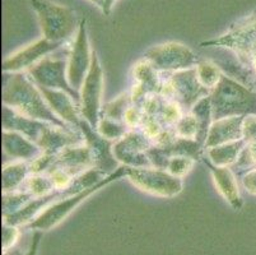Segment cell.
Segmentation results:
<instances>
[{
	"mask_svg": "<svg viewBox=\"0 0 256 255\" xmlns=\"http://www.w3.org/2000/svg\"><path fill=\"white\" fill-rule=\"evenodd\" d=\"M153 142L142 130L130 129L121 139L114 143V156L118 162L126 167H152L148 149Z\"/></svg>",
	"mask_w": 256,
	"mask_h": 255,
	"instance_id": "12",
	"label": "cell"
},
{
	"mask_svg": "<svg viewBox=\"0 0 256 255\" xmlns=\"http://www.w3.org/2000/svg\"><path fill=\"white\" fill-rule=\"evenodd\" d=\"M104 69L96 51L92 54V64L88 70L87 77L79 90L80 101L79 109L80 115L92 128L96 129L101 118L102 96H104Z\"/></svg>",
	"mask_w": 256,
	"mask_h": 255,
	"instance_id": "8",
	"label": "cell"
},
{
	"mask_svg": "<svg viewBox=\"0 0 256 255\" xmlns=\"http://www.w3.org/2000/svg\"><path fill=\"white\" fill-rule=\"evenodd\" d=\"M24 186V190L28 191L34 198H41V196H46L54 191H56L54 188L52 182H51L50 176L46 172L31 174L26 181Z\"/></svg>",
	"mask_w": 256,
	"mask_h": 255,
	"instance_id": "27",
	"label": "cell"
},
{
	"mask_svg": "<svg viewBox=\"0 0 256 255\" xmlns=\"http://www.w3.org/2000/svg\"><path fill=\"white\" fill-rule=\"evenodd\" d=\"M90 3H92L93 6H96L97 8H100L102 11V8H104V0H88Z\"/></svg>",
	"mask_w": 256,
	"mask_h": 255,
	"instance_id": "43",
	"label": "cell"
},
{
	"mask_svg": "<svg viewBox=\"0 0 256 255\" xmlns=\"http://www.w3.org/2000/svg\"><path fill=\"white\" fill-rule=\"evenodd\" d=\"M20 227H17V226H12V224L8 223H3V227H2V238H3L2 249H3V252L12 249V247H14L16 244L18 242V240H20Z\"/></svg>",
	"mask_w": 256,
	"mask_h": 255,
	"instance_id": "35",
	"label": "cell"
},
{
	"mask_svg": "<svg viewBox=\"0 0 256 255\" xmlns=\"http://www.w3.org/2000/svg\"><path fill=\"white\" fill-rule=\"evenodd\" d=\"M122 177H126V166L121 165L115 172L107 175L104 179H102L101 181H98L94 185L90 186V188L84 189L82 191H79V193L74 194V195L68 196V198H64V199L54 202L34 221H32L31 223L24 226V227L31 231H42V232L50 231L51 228L56 227L58 224L62 223L87 198H90V195L100 191L101 189L106 188L107 185L112 184L114 181H118V180L122 179Z\"/></svg>",
	"mask_w": 256,
	"mask_h": 255,
	"instance_id": "3",
	"label": "cell"
},
{
	"mask_svg": "<svg viewBox=\"0 0 256 255\" xmlns=\"http://www.w3.org/2000/svg\"><path fill=\"white\" fill-rule=\"evenodd\" d=\"M188 112H192V115L196 118L198 124H199V134H198L196 140L200 144H206V137H208L209 129L213 123V111H212V102L210 95L200 98L199 101L192 106V109Z\"/></svg>",
	"mask_w": 256,
	"mask_h": 255,
	"instance_id": "24",
	"label": "cell"
},
{
	"mask_svg": "<svg viewBox=\"0 0 256 255\" xmlns=\"http://www.w3.org/2000/svg\"><path fill=\"white\" fill-rule=\"evenodd\" d=\"M132 84L130 95L132 104L140 106L146 96L160 95L164 90V81L160 79V73L146 59H142L132 67Z\"/></svg>",
	"mask_w": 256,
	"mask_h": 255,
	"instance_id": "15",
	"label": "cell"
},
{
	"mask_svg": "<svg viewBox=\"0 0 256 255\" xmlns=\"http://www.w3.org/2000/svg\"><path fill=\"white\" fill-rule=\"evenodd\" d=\"M241 184L251 195H256V167L248 170L242 174Z\"/></svg>",
	"mask_w": 256,
	"mask_h": 255,
	"instance_id": "39",
	"label": "cell"
},
{
	"mask_svg": "<svg viewBox=\"0 0 256 255\" xmlns=\"http://www.w3.org/2000/svg\"><path fill=\"white\" fill-rule=\"evenodd\" d=\"M185 115V110L176 100H168L166 98L160 107L157 119L164 124L166 128H174L180 121V119Z\"/></svg>",
	"mask_w": 256,
	"mask_h": 255,
	"instance_id": "29",
	"label": "cell"
},
{
	"mask_svg": "<svg viewBox=\"0 0 256 255\" xmlns=\"http://www.w3.org/2000/svg\"><path fill=\"white\" fill-rule=\"evenodd\" d=\"M204 163L209 168L214 185L217 188L218 193L223 196V199L231 205L234 210H240L244 205V199L240 191L238 182L236 175L232 171L231 167H218L213 165L210 161L204 158Z\"/></svg>",
	"mask_w": 256,
	"mask_h": 255,
	"instance_id": "17",
	"label": "cell"
},
{
	"mask_svg": "<svg viewBox=\"0 0 256 255\" xmlns=\"http://www.w3.org/2000/svg\"><path fill=\"white\" fill-rule=\"evenodd\" d=\"M195 69H196V76L200 84L210 92L217 87V84L220 83L223 76L222 68L213 60H200Z\"/></svg>",
	"mask_w": 256,
	"mask_h": 255,
	"instance_id": "25",
	"label": "cell"
},
{
	"mask_svg": "<svg viewBox=\"0 0 256 255\" xmlns=\"http://www.w3.org/2000/svg\"><path fill=\"white\" fill-rule=\"evenodd\" d=\"M242 138L246 143L256 142V114L244 116L242 121Z\"/></svg>",
	"mask_w": 256,
	"mask_h": 255,
	"instance_id": "38",
	"label": "cell"
},
{
	"mask_svg": "<svg viewBox=\"0 0 256 255\" xmlns=\"http://www.w3.org/2000/svg\"><path fill=\"white\" fill-rule=\"evenodd\" d=\"M46 174L50 176L51 182H52L54 188L56 191H62L68 189L69 186L73 184V181L76 180V177L73 175L69 174L68 171H65L64 168L58 167V166H51L48 170Z\"/></svg>",
	"mask_w": 256,
	"mask_h": 255,
	"instance_id": "33",
	"label": "cell"
},
{
	"mask_svg": "<svg viewBox=\"0 0 256 255\" xmlns=\"http://www.w3.org/2000/svg\"><path fill=\"white\" fill-rule=\"evenodd\" d=\"M144 118H146V114L143 112L142 107L132 104L125 112L124 123L126 124L129 129H136V128H140L142 126Z\"/></svg>",
	"mask_w": 256,
	"mask_h": 255,
	"instance_id": "36",
	"label": "cell"
},
{
	"mask_svg": "<svg viewBox=\"0 0 256 255\" xmlns=\"http://www.w3.org/2000/svg\"><path fill=\"white\" fill-rule=\"evenodd\" d=\"M143 59L150 62L157 72L167 74L196 68L200 63L192 49L174 41L152 46L144 53Z\"/></svg>",
	"mask_w": 256,
	"mask_h": 255,
	"instance_id": "6",
	"label": "cell"
},
{
	"mask_svg": "<svg viewBox=\"0 0 256 255\" xmlns=\"http://www.w3.org/2000/svg\"><path fill=\"white\" fill-rule=\"evenodd\" d=\"M92 54L93 50H90L87 32V21L80 20L76 39L72 44L70 51L66 58L68 59V70H66L68 82L78 92L92 64Z\"/></svg>",
	"mask_w": 256,
	"mask_h": 255,
	"instance_id": "11",
	"label": "cell"
},
{
	"mask_svg": "<svg viewBox=\"0 0 256 255\" xmlns=\"http://www.w3.org/2000/svg\"><path fill=\"white\" fill-rule=\"evenodd\" d=\"M246 142L244 139L231 142V143L220 144V146L206 148V160L210 161L213 165L218 167H232L238 161L242 149L246 147Z\"/></svg>",
	"mask_w": 256,
	"mask_h": 255,
	"instance_id": "23",
	"label": "cell"
},
{
	"mask_svg": "<svg viewBox=\"0 0 256 255\" xmlns=\"http://www.w3.org/2000/svg\"><path fill=\"white\" fill-rule=\"evenodd\" d=\"M42 231H34V236L31 238V244H30L28 250L24 255H37L38 254V246L42 238Z\"/></svg>",
	"mask_w": 256,
	"mask_h": 255,
	"instance_id": "40",
	"label": "cell"
},
{
	"mask_svg": "<svg viewBox=\"0 0 256 255\" xmlns=\"http://www.w3.org/2000/svg\"><path fill=\"white\" fill-rule=\"evenodd\" d=\"M3 105L27 118L46 121L65 129H74L60 120L48 107L42 93L27 73H4Z\"/></svg>",
	"mask_w": 256,
	"mask_h": 255,
	"instance_id": "1",
	"label": "cell"
},
{
	"mask_svg": "<svg viewBox=\"0 0 256 255\" xmlns=\"http://www.w3.org/2000/svg\"><path fill=\"white\" fill-rule=\"evenodd\" d=\"M66 70H68V59L54 58L48 55L26 73L28 74L37 87L65 91L73 96V98L79 105L80 95L69 84Z\"/></svg>",
	"mask_w": 256,
	"mask_h": 255,
	"instance_id": "10",
	"label": "cell"
},
{
	"mask_svg": "<svg viewBox=\"0 0 256 255\" xmlns=\"http://www.w3.org/2000/svg\"><path fill=\"white\" fill-rule=\"evenodd\" d=\"M196 160L192 157H186V156H174L170 158L168 165H167L166 171L176 177L184 179L188 172L194 168Z\"/></svg>",
	"mask_w": 256,
	"mask_h": 255,
	"instance_id": "32",
	"label": "cell"
},
{
	"mask_svg": "<svg viewBox=\"0 0 256 255\" xmlns=\"http://www.w3.org/2000/svg\"><path fill=\"white\" fill-rule=\"evenodd\" d=\"M234 166L238 167L240 170H246V171L256 167V142L246 144Z\"/></svg>",
	"mask_w": 256,
	"mask_h": 255,
	"instance_id": "34",
	"label": "cell"
},
{
	"mask_svg": "<svg viewBox=\"0 0 256 255\" xmlns=\"http://www.w3.org/2000/svg\"><path fill=\"white\" fill-rule=\"evenodd\" d=\"M164 128H166V126H164V124L160 123L157 118H154V116H146L143 120V124H142L140 126V130L153 142V139H154Z\"/></svg>",
	"mask_w": 256,
	"mask_h": 255,
	"instance_id": "37",
	"label": "cell"
},
{
	"mask_svg": "<svg viewBox=\"0 0 256 255\" xmlns=\"http://www.w3.org/2000/svg\"><path fill=\"white\" fill-rule=\"evenodd\" d=\"M30 3L37 14L44 39L65 44L76 34L80 21H78L73 9L50 0H30Z\"/></svg>",
	"mask_w": 256,
	"mask_h": 255,
	"instance_id": "4",
	"label": "cell"
},
{
	"mask_svg": "<svg viewBox=\"0 0 256 255\" xmlns=\"http://www.w3.org/2000/svg\"><path fill=\"white\" fill-rule=\"evenodd\" d=\"M42 93L45 101L48 102L51 111L64 123L74 129H79V124L82 121L80 109L78 102L73 96L62 90H50V88L38 87Z\"/></svg>",
	"mask_w": 256,
	"mask_h": 255,
	"instance_id": "16",
	"label": "cell"
},
{
	"mask_svg": "<svg viewBox=\"0 0 256 255\" xmlns=\"http://www.w3.org/2000/svg\"><path fill=\"white\" fill-rule=\"evenodd\" d=\"M210 102L213 120L256 114V91L226 73L210 92Z\"/></svg>",
	"mask_w": 256,
	"mask_h": 255,
	"instance_id": "2",
	"label": "cell"
},
{
	"mask_svg": "<svg viewBox=\"0 0 256 255\" xmlns=\"http://www.w3.org/2000/svg\"><path fill=\"white\" fill-rule=\"evenodd\" d=\"M62 46H64V44L48 41L41 37L6 56L3 60V73H26Z\"/></svg>",
	"mask_w": 256,
	"mask_h": 255,
	"instance_id": "13",
	"label": "cell"
},
{
	"mask_svg": "<svg viewBox=\"0 0 256 255\" xmlns=\"http://www.w3.org/2000/svg\"><path fill=\"white\" fill-rule=\"evenodd\" d=\"M250 68H251V70H252L254 73L256 74V55H254V56H252V59H251V62H250Z\"/></svg>",
	"mask_w": 256,
	"mask_h": 255,
	"instance_id": "44",
	"label": "cell"
},
{
	"mask_svg": "<svg viewBox=\"0 0 256 255\" xmlns=\"http://www.w3.org/2000/svg\"><path fill=\"white\" fill-rule=\"evenodd\" d=\"M2 144H3L4 154L10 158V161H26L31 163L44 154L42 149L34 140L28 139L20 133L12 132V130L3 129Z\"/></svg>",
	"mask_w": 256,
	"mask_h": 255,
	"instance_id": "18",
	"label": "cell"
},
{
	"mask_svg": "<svg viewBox=\"0 0 256 255\" xmlns=\"http://www.w3.org/2000/svg\"><path fill=\"white\" fill-rule=\"evenodd\" d=\"M200 45L231 50L241 64L250 68L251 59L256 55V12L232 23L220 37L202 42Z\"/></svg>",
	"mask_w": 256,
	"mask_h": 255,
	"instance_id": "5",
	"label": "cell"
},
{
	"mask_svg": "<svg viewBox=\"0 0 256 255\" xmlns=\"http://www.w3.org/2000/svg\"><path fill=\"white\" fill-rule=\"evenodd\" d=\"M96 130L106 139L116 142V140L124 137L130 129L126 126V124L122 123V121H116L112 120V119L101 116L98 124H97Z\"/></svg>",
	"mask_w": 256,
	"mask_h": 255,
	"instance_id": "28",
	"label": "cell"
},
{
	"mask_svg": "<svg viewBox=\"0 0 256 255\" xmlns=\"http://www.w3.org/2000/svg\"><path fill=\"white\" fill-rule=\"evenodd\" d=\"M48 124L50 123L27 118L10 107L3 105V129L20 133L28 139L34 140L36 144Z\"/></svg>",
	"mask_w": 256,
	"mask_h": 255,
	"instance_id": "21",
	"label": "cell"
},
{
	"mask_svg": "<svg viewBox=\"0 0 256 255\" xmlns=\"http://www.w3.org/2000/svg\"><path fill=\"white\" fill-rule=\"evenodd\" d=\"M31 175V165L26 161H8L3 165L2 186L3 193H13L22 190L28 176Z\"/></svg>",
	"mask_w": 256,
	"mask_h": 255,
	"instance_id": "22",
	"label": "cell"
},
{
	"mask_svg": "<svg viewBox=\"0 0 256 255\" xmlns=\"http://www.w3.org/2000/svg\"><path fill=\"white\" fill-rule=\"evenodd\" d=\"M252 88L254 90L256 91V77H255V79H254V83H252Z\"/></svg>",
	"mask_w": 256,
	"mask_h": 255,
	"instance_id": "45",
	"label": "cell"
},
{
	"mask_svg": "<svg viewBox=\"0 0 256 255\" xmlns=\"http://www.w3.org/2000/svg\"><path fill=\"white\" fill-rule=\"evenodd\" d=\"M3 255H23V252L20 251V249H16V247H12V249L4 251Z\"/></svg>",
	"mask_w": 256,
	"mask_h": 255,
	"instance_id": "42",
	"label": "cell"
},
{
	"mask_svg": "<svg viewBox=\"0 0 256 255\" xmlns=\"http://www.w3.org/2000/svg\"><path fill=\"white\" fill-rule=\"evenodd\" d=\"M52 166L64 168L74 177L82 175L90 168H94L92 152L86 143L65 148L55 157Z\"/></svg>",
	"mask_w": 256,
	"mask_h": 255,
	"instance_id": "19",
	"label": "cell"
},
{
	"mask_svg": "<svg viewBox=\"0 0 256 255\" xmlns=\"http://www.w3.org/2000/svg\"><path fill=\"white\" fill-rule=\"evenodd\" d=\"M118 2V0H104V8H102V13L104 14V16H108V14L111 13V11H112L114 6H115V3Z\"/></svg>",
	"mask_w": 256,
	"mask_h": 255,
	"instance_id": "41",
	"label": "cell"
},
{
	"mask_svg": "<svg viewBox=\"0 0 256 255\" xmlns=\"http://www.w3.org/2000/svg\"><path fill=\"white\" fill-rule=\"evenodd\" d=\"M174 129L178 138L196 140L199 134V124L192 112H185V115L174 126Z\"/></svg>",
	"mask_w": 256,
	"mask_h": 255,
	"instance_id": "31",
	"label": "cell"
},
{
	"mask_svg": "<svg viewBox=\"0 0 256 255\" xmlns=\"http://www.w3.org/2000/svg\"><path fill=\"white\" fill-rule=\"evenodd\" d=\"M126 177L139 190L160 198H174L184 188L182 179L156 167H126Z\"/></svg>",
	"mask_w": 256,
	"mask_h": 255,
	"instance_id": "7",
	"label": "cell"
},
{
	"mask_svg": "<svg viewBox=\"0 0 256 255\" xmlns=\"http://www.w3.org/2000/svg\"><path fill=\"white\" fill-rule=\"evenodd\" d=\"M79 130L84 138V143L92 152L93 160H94V168L101 170L108 175L115 172L121 166L114 156L112 148L115 142L102 137L84 119H82V121L79 124Z\"/></svg>",
	"mask_w": 256,
	"mask_h": 255,
	"instance_id": "14",
	"label": "cell"
},
{
	"mask_svg": "<svg viewBox=\"0 0 256 255\" xmlns=\"http://www.w3.org/2000/svg\"><path fill=\"white\" fill-rule=\"evenodd\" d=\"M242 121H244V116H230V118L213 120L204 148H212V147L244 139Z\"/></svg>",
	"mask_w": 256,
	"mask_h": 255,
	"instance_id": "20",
	"label": "cell"
},
{
	"mask_svg": "<svg viewBox=\"0 0 256 255\" xmlns=\"http://www.w3.org/2000/svg\"><path fill=\"white\" fill-rule=\"evenodd\" d=\"M132 105V95L130 92H122L115 97L114 100H111L110 102H107L102 106L101 116L104 118L112 119L116 121H122L124 123V115L126 110L129 109Z\"/></svg>",
	"mask_w": 256,
	"mask_h": 255,
	"instance_id": "26",
	"label": "cell"
},
{
	"mask_svg": "<svg viewBox=\"0 0 256 255\" xmlns=\"http://www.w3.org/2000/svg\"><path fill=\"white\" fill-rule=\"evenodd\" d=\"M34 196L27 190H18L13 193H3V216H9L24 207Z\"/></svg>",
	"mask_w": 256,
	"mask_h": 255,
	"instance_id": "30",
	"label": "cell"
},
{
	"mask_svg": "<svg viewBox=\"0 0 256 255\" xmlns=\"http://www.w3.org/2000/svg\"><path fill=\"white\" fill-rule=\"evenodd\" d=\"M210 95V91L200 84L196 76V69L180 70L168 74L164 81V90L160 96L168 100H176L182 106L185 112H188L200 98Z\"/></svg>",
	"mask_w": 256,
	"mask_h": 255,
	"instance_id": "9",
	"label": "cell"
}]
</instances>
